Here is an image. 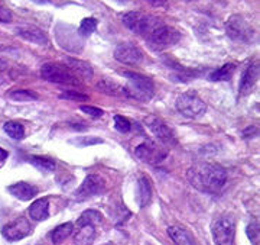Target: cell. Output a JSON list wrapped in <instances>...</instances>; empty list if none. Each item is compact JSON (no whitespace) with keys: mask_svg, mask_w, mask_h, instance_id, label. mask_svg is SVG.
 <instances>
[{"mask_svg":"<svg viewBox=\"0 0 260 245\" xmlns=\"http://www.w3.org/2000/svg\"><path fill=\"white\" fill-rule=\"evenodd\" d=\"M225 32L233 41H237V42H250L254 37V31L250 26V23L240 15H233L232 18L227 20Z\"/></svg>","mask_w":260,"mask_h":245,"instance_id":"7","label":"cell"},{"mask_svg":"<svg viewBox=\"0 0 260 245\" xmlns=\"http://www.w3.org/2000/svg\"><path fill=\"white\" fill-rule=\"evenodd\" d=\"M95 239V226L91 224L78 225V231L74 235L75 245H93Z\"/></svg>","mask_w":260,"mask_h":245,"instance_id":"19","label":"cell"},{"mask_svg":"<svg viewBox=\"0 0 260 245\" xmlns=\"http://www.w3.org/2000/svg\"><path fill=\"white\" fill-rule=\"evenodd\" d=\"M178 112L184 115L189 119H197L201 118L207 112V104L205 102L194 92H186V93L179 94L175 102Z\"/></svg>","mask_w":260,"mask_h":245,"instance_id":"5","label":"cell"},{"mask_svg":"<svg viewBox=\"0 0 260 245\" xmlns=\"http://www.w3.org/2000/svg\"><path fill=\"white\" fill-rule=\"evenodd\" d=\"M189 183L204 193H218L227 181V171L215 162H197L186 173Z\"/></svg>","mask_w":260,"mask_h":245,"instance_id":"1","label":"cell"},{"mask_svg":"<svg viewBox=\"0 0 260 245\" xmlns=\"http://www.w3.org/2000/svg\"><path fill=\"white\" fill-rule=\"evenodd\" d=\"M247 236L253 245H259V225L256 221H253L250 225L247 226Z\"/></svg>","mask_w":260,"mask_h":245,"instance_id":"32","label":"cell"},{"mask_svg":"<svg viewBox=\"0 0 260 245\" xmlns=\"http://www.w3.org/2000/svg\"><path fill=\"white\" fill-rule=\"evenodd\" d=\"M136 157L148 164H159L168 157V148L153 141H145L136 147Z\"/></svg>","mask_w":260,"mask_h":245,"instance_id":"9","label":"cell"},{"mask_svg":"<svg viewBox=\"0 0 260 245\" xmlns=\"http://www.w3.org/2000/svg\"><path fill=\"white\" fill-rule=\"evenodd\" d=\"M29 162L35 167V169L41 170L44 173H51L54 171L56 167L55 161L52 158H48V157H39V155H32L29 157Z\"/></svg>","mask_w":260,"mask_h":245,"instance_id":"24","label":"cell"},{"mask_svg":"<svg viewBox=\"0 0 260 245\" xmlns=\"http://www.w3.org/2000/svg\"><path fill=\"white\" fill-rule=\"evenodd\" d=\"M16 34L19 37L26 39L29 42H34L38 45H45L48 44V37L47 34L42 31V29L37 28L34 25H23V26H19L16 28Z\"/></svg>","mask_w":260,"mask_h":245,"instance_id":"14","label":"cell"},{"mask_svg":"<svg viewBox=\"0 0 260 245\" xmlns=\"http://www.w3.org/2000/svg\"><path fill=\"white\" fill-rule=\"evenodd\" d=\"M102 93L109 94V96H116V97H120V96H126L124 94V87L117 83H114L113 80H109V78H103L100 80L97 86H95Z\"/></svg>","mask_w":260,"mask_h":245,"instance_id":"22","label":"cell"},{"mask_svg":"<svg viewBox=\"0 0 260 245\" xmlns=\"http://www.w3.org/2000/svg\"><path fill=\"white\" fill-rule=\"evenodd\" d=\"M2 234L8 241H19L32 234V226L28 222V219L19 217L16 221L3 226Z\"/></svg>","mask_w":260,"mask_h":245,"instance_id":"13","label":"cell"},{"mask_svg":"<svg viewBox=\"0 0 260 245\" xmlns=\"http://www.w3.org/2000/svg\"><path fill=\"white\" fill-rule=\"evenodd\" d=\"M3 129L12 140H16V141L23 140L25 137V129L19 122H6L3 125Z\"/></svg>","mask_w":260,"mask_h":245,"instance_id":"27","label":"cell"},{"mask_svg":"<svg viewBox=\"0 0 260 245\" xmlns=\"http://www.w3.org/2000/svg\"><path fill=\"white\" fill-rule=\"evenodd\" d=\"M41 77L47 81L56 83V85H71L78 86L80 81L68 68L56 63H47L41 68Z\"/></svg>","mask_w":260,"mask_h":245,"instance_id":"6","label":"cell"},{"mask_svg":"<svg viewBox=\"0 0 260 245\" xmlns=\"http://www.w3.org/2000/svg\"><path fill=\"white\" fill-rule=\"evenodd\" d=\"M34 3H38V5H45V3H49L51 0H32Z\"/></svg>","mask_w":260,"mask_h":245,"instance_id":"38","label":"cell"},{"mask_svg":"<svg viewBox=\"0 0 260 245\" xmlns=\"http://www.w3.org/2000/svg\"><path fill=\"white\" fill-rule=\"evenodd\" d=\"M95 29H97V19L85 18L81 20L78 32H80L81 37H90L91 34L95 32Z\"/></svg>","mask_w":260,"mask_h":245,"instance_id":"28","label":"cell"},{"mask_svg":"<svg viewBox=\"0 0 260 245\" xmlns=\"http://www.w3.org/2000/svg\"><path fill=\"white\" fill-rule=\"evenodd\" d=\"M80 111L84 113H87V115H90L91 118H102L104 112H103L102 109H99V107H94V106H80Z\"/></svg>","mask_w":260,"mask_h":245,"instance_id":"33","label":"cell"},{"mask_svg":"<svg viewBox=\"0 0 260 245\" xmlns=\"http://www.w3.org/2000/svg\"><path fill=\"white\" fill-rule=\"evenodd\" d=\"M214 241L217 245H233L236 235V222L230 216L218 217L211 226Z\"/></svg>","mask_w":260,"mask_h":245,"instance_id":"8","label":"cell"},{"mask_svg":"<svg viewBox=\"0 0 260 245\" xmlns=\"http://www.w3.org/2000/svg\"><path fill=\"white\" fill-rule=\"evenodd\" d=\"M59 99L74 100V102H85V100H88V96L80 93V92H77V90H67L64 93L59 94Z\"/></svg>","mask_w":260,"mask_h":245,"instance_id":"30","label":"cell"},{"mask_svg":"<svg viewBox=\"0 0 260 245\" xmlns=\"http://www.w3.org/2000/svg\"><path fill=\"white\" fill-rule=\"evenodd\" d=\"M168 234L177 245H197L194 236L181 226H169Z\"/></svg>","mask_w":260,"mask_h":245,"instance_id":"21","label":"cell"},{"mask_svg":"<svg viewBox=\"0 0 260 245\" xmlns=\"http://www.w3.org/2000/svg\"><path fill=\"white\" fill-rule=\"evenodd\" d=\"M0 85H2V80H0Z\"/></svg>","mask_w":260,"mask_h":245,"instance_id":"39","label":"cell"},{"mask_svg":"<svg viewBox=\"0 0 260 245\" xmlns=\"http://www.w3.org/2000/svg\"><path fill=\"white\" fill-rule=\"evenodd\" d=\"M148 2H150V3L155 5V6H162V5H165L167 0H148Z\"/></svg>","mask_w":260,"mask_h":245,"instance_id":"36","label":"cell"},{"mask_svg":"<svg viewBox=\"0 0 260 245\" xmlns=\"http://www.w3.org/2000/svg\"><path fill=\"white\" fill-rule=\"evenodd\" d=\"M64 64L73 74L80 75V77L87 78V80L93 77V68L85 61L77 60V58H73V57H65Z\"/></svg>","mask_w":260,"mask_h":245,"instance_id":"16","label":"cell"},{"mask_svg":"<svg viewBox=\"0 0 260 245\" xmlns=\"http://www.w3.org/2000/svg\"><path fill=\"white\" fill-rule=\"evenodd\" d=\"M12 12L8 8H3L0 6V23H10L12 22Z\"/></svg>","mask_w":260,"mask_h":245,"instance_id":"34","label":"cell"},{"mask_svg":"<svg viewBox=\"0 0 260 245\" xmlns=\"http://www.w3.org/2000/svg\"><path fill=\"white\" fill-rule=\"evenodd\" d=\"M114 125H116V129L119 132H129L132 128V123L127 118L121 116V115H116L114 116Z\"/></svg>","mask_w":260,"mask_h":245,"instance_id":"31","label":"cell"},{"mask_svg":"<svg viewBox=\"0 0 260 245\" xmlns=\"http://www.w3.org/2000/svg\"><path fill=\"white\" fill-rule=\"evenodd\" d=\"M123 75L129 80L127 86H123L126 97L143 100V102L152 99V96L155 94V85L149 77L138 73H130V71H124Z\"/></svg>","mask_w":260,"mask_h":245,"instance_id":"2","label":"cell"},{"mask_svg":"<svg viewBox=\"0 0 260 245\" xmlns=\"http://www.w3.org/2000/svg\"><path fill=\"white\" fill-rule=\"evenodd\" d=\"M10 99L16 100V102H35L39 99L34 90H28V89H18V90H13L9 93Z\"/></svg>","mask_w":260,"mask_h":245,"instance_id":"26","label":"cell"},{"mask_svg":"<svg viewBox=\"0 0 260 245\" xmlns=\"http://www.w3.org/2000/svg\"><path fill=\"white\" fill-rule=\"evenodd\" d=\"M145 123H146L149 131L158 138V141L164 147H175L178 144L174 131L160 118H158V116H148L145 119Z\"/></svg>","mask_w":260,"mask_h":245,"instance_id":"10","label":"cell"},{"mask_svg":"<svg viewBox=\"0 0 260 245\" xmlns=\"http://www.w3.org/2000/svg\"><path fill=\"white\" fill-rule=\"evenodd\" d=\"M29 216L34 221H45L49 216V200L48 198H41L35 200L29 207Z\"/></svg>","mask_w":260,"mask_h":245,"instance_id":"18","label":"cell"},{"mask_svg":"<svg viewBox=\"0 0 260 245\" xmlns=\"http://www.w3.org/2000/svg\"><path fill=\"white\" fill-rule=\"evenodd\" d=\"M259 78V66L257 64H251L250 67H247V70L243 73L242 80H240V94H247L251 89L254 87V85L257 83Z\"/></svg>","mask_w":260,"mask_h":245,"instance_id":"17","label":"cell"},{"mask_svg":"<svg viewBox=\"0 0 260 245\" xmlns=\"http://www.w3.org/2000/svg\"><path fill=\"white\" fill-rule=\"evenodd\" d=\"M114 58L126 66H138L143 61V54L135 44L123 42L114 49Z\"/></svg>","mask_w":260,"mask_h":245,"instance_id":"11","label":"cell"},{"mask_svg":"<svg viewBox=\"0 0 260 245\" xmlns=\"http://www.w3.org/2000/svg\"><path fill=\"white\" fill-rule=\"evenodd\" d=\"M73 231H74V224L73 222H67V224H62V225H58L51 232V239L55 245L61 244L62 241H65L68 236L73 234Z\"/></svg>","mask_w":260,"mask_h":245,"instance_id":"23","label":"cell"},{"mask_svg":"<svg viewBox=\"0 0 260 245\" xmlns=\"http://www.w3.org/2000/svg\"><path fill=\"white\" fill-rule=\"evenodd\" d=\"M179 39H181L179 31L162 23L149 34L146 37V42H148V47L152 51H165L168 48L174 47L175 44H178Z\"/></svg>","mask_w":260,"mask_h":245,"instance_id":"4","label":"cell"},{"mask_svg":"<svg viewBox=\"0 0 260 245\" xmlns=\"http://www.w3.org/2000/svg\"><path fill=\"white\" fill-rule=\"evenodd\" d=\"M136 198H138L140 207L146 206L152 199V184H150V181L146 176H140L139 180H138Z\"/></svg>","mask_w":260,"mask_h":245,"instance_id":"20","label":"cell"},{"mask_svg":"<svg viewBox=\"0 0 260 245\" xmlns=\"http://www.w3.org/2000/svg\"><path fill=\"white\" fill-rule=\"evenodd\" d=\"M8 155H9V152L6 150H3V148H0V167L5 164V161L8 158Z\"/></svg>","mask_w":260,"mask_h":245,"instance_id":"35","label":"cell"},{"mask_svg":"<svg viewBox=\"0 0 260 245\" xmlns=\"http://www.w3.org/2000/svg\"><path fill=\"white\" fill-rule=\"evenodd\" d=\"M236 71V66L234 64H224L223 67L217 68L215 71H213L210 74V80L213 81H227L230 80Z\"/></svg>","mask_w":260,"mask_h":245,"instance_id":"25","label":"cell"},{"mask_svg":"<svg viewBox=\"0 0 260 245\" xmlns=\"http://www.w3.org/2000/svg\"><path fill=\"white\" fill-rule=\"evenodd\" d=\"M9 193L12 196H15L22 202H28L30 199H34L38 195V188L30 184V183H25V181H19L8 187Z\"/></svg>","mask_w":260,"mask_h":245,"instance_id":"15","label":"cell"},{"mask_svg":"<svg viewBox=\"0 0 260 245\" xmlns=\"http://www.w3.org/2000/svg\"><path fill=\"white\" fill-rule=\"evenodd\" d=\"M103 192H104V180L97 174H90L85 177L81 186L75 192V199L84 200V199L91 198L95 195H100Z\"/></svg>","mask_w":260,"mask_h":245,"instance_id":"12","label":"cell"},{"mask_svg":"<svg viewBox=\"0 0 260 245\" xmlns=\"http://www.w3.org/2000/svg\"><path fill=\"white\" fill-rule=\"evenodd\" d=\"M121 22L132 32L145 38L148 37L153 29L162 25V22L158 18H153L150 15L140 13V12H127V13L121 15Z\"/></svg>","mask_w":260,"mask_h":245,"instance_id":"3","label":"cell"},{"mask_svg":"<svg viewBox=\"0 0 260 245\" xmlns=\"http://www.w3.org/2000/svg\"><path fill=\"white\" fill-rule=\"evenodd\" d=\"M102 221V215L100 212L97 210H85L83 215L80 216L77 225H85V224H91V225H95L97 222Z\"/></svg>","mask_w":260,"mask_h":245,"instance_id":"29","label":"cell"},{"mask_svg":"<svg viewBox=\"0 0 260 245\" xmlns=\"http://www.w3.org/2000/svg\"><path fill=\"white\" fill-rule=\"evenodd\" d=\"M6 68H8V63H6L5 60H2V58H0V73H2V71H5Z\"/></svg>","mask_w":260,"mask_h":245,"instance_id":"37","label":"cell"}]
</instances>
